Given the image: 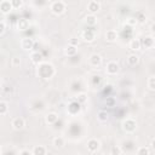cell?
Instances as JSON below:
<instances>
[{
	"instance_id": "obj_12",
	"label": "cell",
	"mask_w": 155,
	"mask_h": 155,
	"mask_svg": "<svg viewBox=\"0 0 155 155\" xmlns=\"http://www.w3.org/2000/svg\"><path fill=\"white\" fill-rule=\"evenodd\" d=\"M88 63L92 67H99L102 64V56L98 53H92L88 58Z\"/></svg>"
},
{
	"instance_id": "obj_14",
	"label": "cell",
	"mask_w": 155,
	"mask_h": 155,
	"mask_svg": "<svg viewBox=\"0 0 155 155\" xmlns=\"http://www.w3.org/2000/svg\"><path fill=\"white\" fill-rule=\"evenodd\" d=\"M30 59H31V62H33L35 65H39L40 63L44 62L42 54H41L40 52H38V51H35V52H33V53L30 54Z\"/></svg>"
},
{
	"instance_id": "obj_32",
	"label": "cell",
	"mask_w": 155,
	"mask_h": 155,
	"mask_svg": "<svg viewBox=\"0 0 155 155\" xmlns=\"http://www.w3.org/2000/svg\"><path fill=\"white\" fill-rule=\"evenodd\" d=\"M137 23H138V22H137V19H136V18H132V17H131V18H128V19L126 21V24H127V25H130V27H132V28H133Z\"/></svg>"
},
{
	"instance_id": "obj_9",
	"label": "cell",
	"mask_w": 155,
	"mask_h": 155,
	"mask_svg": "<svg viewBox=\"0 0 155 155\" xmlns=\"http://www.w3.org/2000/svg\"><path fill=\"white\" fill-rule=\"evenodd\" d=\"M35 45V41L31 39V38H23L22 41H21V47L24 50V51H28V50H31Z\"/></svg>"
},
{
	"instance_id": "obj_25",
	"label": "cell",
	"mask_w": 155,
	"mask_h": 155,
	"mask_svg": "<svg viewBox=\"0 0 155 155\" xmlns=\"http://www.w3.org/2000/svg\"><path fill=\"white\" fill-rule=\"evenodd\" d=\"M7 110H8V104H7V102L1 101V102H0V115H1V116L6 115V114H7Z\"/></svg>"
},
{
	"instance_id": "obj_30",
	"label": "cell",
	"mask_w": 155,
	"mask_h": 155,
	"mask_svg": "<svg viewBox=\"0 0 155 155\" xmlns=\"http://www.w3.org/2000/svg\"><path fill=\"white\" fill-rule=\"evenodd\" d=\"M11 64H12V67H19V64H21V58H19V57H13V58L11 59Z\"/></svg>"
},
{
	"instance_id": "obj_17",
	"label": "cell",
	"mask_w": 155,
	"mask_h": 155,
	"mask_svg": "<svg viewBox=\"0 0 155 155\" xmlns=\"http://www.w3.org/2000/svg\"><path fill=\"white\" fill-rule=\"evenodd\" d=\"M52 145H53L54 148H57V149L63 148V147H64V138L61 137V136L54 137V138L52 139Z\"/></svg>"
},
{
	"instance_id": "obj_1",
	"label": "cell",
	"mask_w": 155,
	"mask_h": 155,
	"mask_svg": "<svg viewBox=\"0 0 155 155\" xmlns=\"http://www.w3.org/2000/svg\"><path fill=\"white\" fill-rule=\"evenodd\" d=\"M56 74V69L51 63L47 62H42L38 65V75L41 79H51L53 75Z\"/></svg>"
},
{
	"instance_id": "obj_16",
	"label": "cell",
	"mask_w": 155,
	"mask_h": 155,
	"mask_svg": "<svg viewBox=\"0 0 155 155\" xmlns=\"http://www.w3.org/2000/svg\"><path fill=\"white\" fill-rule=\"evenodd\" d=\"M128 47L132 50V51H139L142 48V44H140V40L138 39H132L128 44Z\"/></svg>"
},
{
	"instance_id": "obj_3",
	"label": "cell",
	"mask_w": 155,
	"mask_h": 155,
	"mask_svg": "<svg viewBox=\"0 0 155 155\" xmlns=\"http://www.w3.org/2000/svg\"><path fill=\"white\" fill-rule=\"evenodd\" d=\"M136 128H137V122H136V120L128 117V119H126V120L122 121V130H124L126 133H133V132L136 131Z\"/></svg>"
},
{
	"instance_id": "obj_5",
	"label": "cell",
	"mask_w": 155,
	"mask_h": 155,
	"mask_svg": "<svg viewBox=\"0 0 155 155\" xmlns=\"http://www.w3.org/2000/svg\"><path fill=\"white\" fill-rule=\"evenodd\" d=\"M101 148V142L96 138H91L88 142H87V150L91 153V154H94L99 150Z\"/></svg>"
},
{
	"instance_id": "obj_20",
	"label": "cell",
	"mask_w": 155,
	"mask_h": 155,
	"mask_svg": "<svg viewBox=\"0 0 155 155\" xmlns=\"http://www.w3.org/2000/svg\"><path fill=\"white\" fill-rule=\"evenodd\" d=\"M45 120H46V122H47L48 125H53V124L57 122V120H58V115H57L56 113H48V114L46 115Z\"/></svg>"
},
{
	"instance_id": "obj_27",
	"label": "cell",
	"mask_w": 155,
	"mask_h": 155,
	"mask_svg": "<svg viewBox=\"0 0 155 155\" xmlns=\"http://www.w3.org/2000/svg\"><path fill=\"white\" fill-rule=\"evenodd\" d=\"M13 8H21L23 6V0H10Z\"/></svg>"
},
{
	"instance_id": "obj_39",
	"label": "cell",
	"mask_w": 155,
	"mask_h": 155,
	"mask_svg": "<svg viewBox=\"0 0 155 155\" xmlns=\"http://www.w3.org/2000/svg\"><path fill=\"white\" fill-rule=\"evenodd\" d=\"M150 29H151L153 33H155V23H153V24L150 25Z\"/></svg>"
},
{
	"instance_id": "obj_15",
	"label": "cell",
	"mask_w": 155,
	"mask_h": 155,
	"mask_svg": "<svg viewBox=\"0 0 155 155\" xmlns=\"http://www.w3.org/2000/svg\"><path fill=\"white\" fill-rule=\"evenodd\" d=\"M104 36H105V40H107V41L114 42V41L117 39V33H116V30H114V29H109V30L105 31Z\"/></svg>"
},
{
	"instance_id": "obj_19",
	"label": "cell",
	"mask_w": 155,
	"mask_h": 155,
	"mask_svg": "<svg viewBox=\"0 0 155 155\" xmlns=\"http://www.w3.org/2000/svg\"><path fill=\"white\" fill-rule=\"evenodd\" d=\"M31 151H33V155H45V154H47V149L44 145H35Z\"/></svg>"
},
{
	"instance_id": "obj_6",
	"label": "cell",
	"mask_w": 155,
	"mask_h": 155,
	"mask_svg": "<svg viewBox=\"0 0 155 155\" xmlns=\"http://www.w3.org/2000/svg\"><path fill=\"white\" fill-rule=\"evenodd\" d=\"M119 70H120V67L116 62H114V61L108 62V64L105 67V71H107L108 75H115V74L119 73Z\"/></svg>"
},
{
	"instance_id": "obj_35",
	"label": "cell",
	"mask_w": 155,
	"mask_h": 155,
	"mask_svg": "<svg viewBox=\"0 0 155 155\" xmlns=\"http://www.w3.org/2000/svg\"><path fill=\"white\" fill-rule=\"evenodd\" d=\"M115 104V99L113 97H107V105L109 107H113Z\"/></svg>"
},
{
	"instance_id": "obj_37",
	"label": "cell",
	"mask_w": 155,
	"mask_h": 155,
	"mask_svg": "<svg viewBox=\"0 0 155 155\" xmlns=\"http://www.w3.org/2000/svg\"><path fill=\"white\" fill-rule=\"evenodd\" d=\"M18 154L19 155H24V154H33V151H30V150H27V149H24V150H21V151H18Z\"/></svg>"
},
{
	"instance_id": "obj_24",
	"label": "cell",
	"mask_w": 155,
	"mask_h": 155,
	"mask_svg": "<svg viewBox=\"0 0 155 155\" xmlns=\"http://www.w3.org/2000/svg\"><path fill=\"white\" fill-rule=\"evenodd\" d=\"M76 47H78V46H74V45H68V47L64 50L65 54H67V56H75V54H76V52H78Z\"/></svg>"
},
{
	"instance_id": "obj_36",
	"label": "cell",
	"mask_w": 155,
	"mask_h": 155,
	"mask_svg": "<svg viewBox=\"0 0 155 155\" xmlns=\"http://www.w3.org/2000/svg\"><path fill=\"white\" fill-rule=\"evenodd\" d=\"M69 45H74V46H78V45H79V40H78L76 38H71V39L69 40Z\"/></svg>"
},
{
	"instance_id": "obj_7",
	"label": "cell",
	"mask_w": 155,
	"mask_h": 155,
	"mask_svg": "<svg viewBox=\"0 0 155 155\" xmlns=\"http://www.w3.org/2000/svg\"><path fill=\"white\" fill-rule=\"evenodd\" d=\"M11 126H12L13 130H16V131H21V130L24 128V126H25V121H24L23 117L17 116V117H15V119L11 121Z\"/></svg>"
},
{
	"instance_id": "obj_31",
	"label": "cell",
	"mask_w": 155,
	"mask_h": 155,
	"mask_svg": "<svg viewBox=\"0 0 155 155\" xmlns=\"http://www.w3.org/2000/svg\"><path fill=\"white\" fill-rule=\"evenodd\" d=\"M121 153H122V150H121L120 147H117V145H114L113 147V149H111V154L113 155H120Z\"/></svg>"
},
{
	"instance_id": "obj_4",
	"label": "cell",
	"mask_w": 155,
	"mask_h": 155,
	"mask_svg": "<svg viewBox=\"0 0 155 155\" xmlns=\"http://www.w3.org/2000/svg\"><path fill=\"white\" fill-rule=\"evenodd\" d=\"M81 111V103L78 101H73L68 104V114L70 115H76Z\"/></svg>"
},
{
	"instance_id": "obj_11",
	"label": "cell",
	"mask_w": 155,
	"mask_h": 155,
	"mask_svg": "<svg viewBox=\"0 0 155 155\" xmlns=\"http://www.w3.org/2000/svg\"><path fill=\"white\" fill-rule=\"evenodd\" d=\"M99 10H101V4H99L98 1L91 0V1L87 4V11H88L91 15H96Z\"/></svg>"
},
{
	"instance_id": "obj_10",
	"label": "cell",
	"mask_w": 155,
	"mask_h": 155,
	"mask_svg": "<svg viewBox=\"0 0 155 155\" xmlns=\"http://www.w3.org/2000/svg\"><path fill=\"white\" fill-rule=\"evenodd\" d=\"M140 44H142V47L150 50V48H153L155 46V39L153 36H145V38H143L140 40Z\"/></svg>"
},
{
	"instance_id": "obj_2",
	"label": "cell",
	"mask_w": 155,
	"mask_h": 155,
	"mask_svg": "<svg viewBox=\"0 0 155 155\" xmlns=\"http://www.w3.org/2000/svg\"><path fill=\"white\" fill-rule=\"evenodd\" d=\"M50 10H51V12H52L53 15L59 16V15H62V13L65 12L67 5H65V2H63V1H61V0L53 1V2L51 4V6H50Z\"/></svg>"
},
{
	"instance_id": "obj_34",
	"label": "cell",
	"mask_w": 155,
	"mask_h": 155,
	"mask_svg": "<svg viewBox=\"0 0 155 155\" xmlns=\"http://www.w3.org/2000/svg\"><path fill=\"white\" fill-rule=\"evenodd\" d=\"M6 31V23L5 21H1L0 22V35H4Z\"/></svg>"
},
{
	"instance_id": "obj_18",
	"label": "cell",
	"mask_w": 155,
	"mask_h": 155,
	"mask_svg": "<svg viewBox=\"0 0 155 155\" xmlns=\"http://www.w3.org/2000/svg\"><path fill=\"white\" fill-rule=\"evenodd\" d=\"M17 28L19 30H27L29 28V22L25 18H18L17 21Z\"/></svg>"
},
{
	"instance_id": "obj_38",
	"label": "cell",
	"mask_w": 155,
	"mask_h": 155,
	"mask_svg": "<svg viewBox=\"0 0 155 155\" xmlns=\"http://www.w3.org/2000/svg\"><path fill=\"white\" fill-rule=\"evenodd\" d=\"M150 145H151V148L155 150V138H153V139H151V143H150Z\"/></svg>"
},
{
	"instance_id": "obj_21",
	"label": "cell",
	"mask_w": 155,
	"mask_h": 155,
	"mask_svg": "<svg viewBox=\"0 0 155 155\" xmlns=\"http://www.w3.org/2000/svg\"><path fill=\"white\" fill-rule=\"evenodd\" d=\"M138 62H139V57H138L136 53H131V54H128V57H127V63H128L130 65L134 67V65L138 64Z\"/></svg>"
},
{
	"instance_id": "obj_28",
	"label": "cell",
	"mask_w": 155,
	"mask_h": 155,
	"mask_svg": "<svg viewBox=\"0 0 155 155\" xmlns=\"http://www.w3.org/2000/svg\"><path fill=\"white\" fill-rule=\"evenodd\" d=\"M148 87L150 90H155V76H150L148 79Z\"/></svg>"
},
{
	"instance_id": "obj_8",
	"label": "cell",
	"mask_w": 155,
	"mask_h": 155,
	"mask_svg": "<svg viewBox=\"0 0 155 155\" xmlns=\"http://www.w3.org/2000/svg\"><path fill=\"white\" fill-rule=\"evenodd\" d=\"M82 39H84L86 42H92V41H94V39H96V33H94V30L91 29V28L85 29V30L82 31Z\"/></svg>"
},
{
	"instance_id": "obj_29",
	"label": "cell",
	"mask_w": 155,
	"mask_h": 155,
	"mask_svg": "<svg viewBox=\"0 0 155 155\" xmlns=\"http://www.w3.org/2000/svg\"><path fill=\"white\" fill-rule=\"evenodd\" d=\"M86 99H87V96H86V93H84V92H82V93H80V94H78V97H76V101H78V102H80L81 104H82V103H85V102H86Z\"/></svg>"
},
{
	"instance_id": "obj_22",
	"label": "cell",
	"mask_w": 155,
	"mask_h": 155,
	"mask_svg": "<svg viewBox=\"0 0 155 155\" xmlns=\"http://www.w3.org/2000/svg\"><path fill=\"white\" fill-rule=\"evenodd\" d=\"M96 22H97V18H96V16L94 15H87L86 17H85V23L87 24V27H93L94 24H96Z\"/></svg>"
},
{
	"instance_id": "obj_33",
	"label": "cell",
	"mask_w": 155,
	"mask_h": 155,
	"mask_svg": "<svg viewBox=\"0 0 155 155\" xmlns=\"http://www.w3.org/2000/svg\"><path fill=\"white\" fill-rule=\"evenodd\" d=\"M136 19H137V22H138V23H143V22L145 21V16H144L142 12H138V13H137Z\"/></svg>"
},
{
	"instance_id": "obj_13",
	"label": "cell",
	"mask_w": 155,
	"mask_h": 155,
	"mask_svg": "<svg viewBox=\"0 0 155 155\" xmlns=\"http://www.w3.org/2000/svg\"><path fill=\"white\" fill-rule=\"evenodd\" d=\"M12 8H13V7H12L10 0H2V1H1V4H0V10H1V13H2V15L10 13Z\"/></svg>"
},
{
	"instance_id": "obj_26",
	"label": "cell",
	"mask_w": 155,
	"mask_h": 155,
	"mask_svg": "<svg viewBox=\"0 0 155 155\" xmlns=\"http://www.w3.org/2000/svg\"><path fill=\"white\" fill-rule=\"evenodd\" d=\"M138 155H149L150 154V149L148 147H139L136 151Z\"/></svg>"
},
{
	"instance_id": "obj_23",
	"label": "cell",
	"mask_w": 155,
	"mask_h": 155,
	"mask_svg": "<svg viewBox=\"0 0 155 155\" xmlns=\"http://www.w3.org/2000/svg\"><path fill=\"white\" fill-rule=\"evenodd\" d=\"M97 119L101 121V122H107L109 120V114L104 110H99L98 114H97Z\"/></svg>"
}]
</instances>
